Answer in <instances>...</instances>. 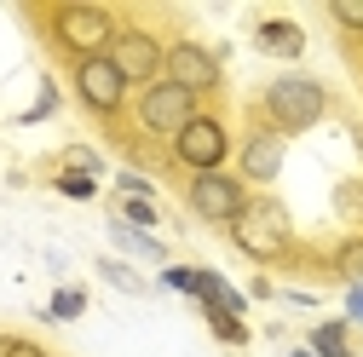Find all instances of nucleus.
Segmentation results:
<instances>
[{
    "label": "nucleus",
    "mask_w": 363,
    "mask_h": 357,
    "mask_svg": "<svg viewBox=\"0 0 363 357\" xmlns=\"http://www.w3.org/2000/svg\"><path fill=\"white\" fill-rule=\"evenodd\" d=\"M196 277H202V265H162V288H173V294L196 300Z\"/></svg>",
    "instance_id": "obj_20"
},
{
    "label": "nucleus",
    "mask_w": 363,
    "mask_h": 357,
    "mask_svg": "<svg viewBox=\"0 0 363 357\" xmlns=\"http://www.w3.org/2000/svg\"><path fill=\"white\" fill-rule=\"evenodd\" d=\"M259 115H265L271 132H283V139H294V132H311L317 121L329 115V86L317 81V75L289 69V75H277V81L259 93Z\"/></svg>",
    "instance_id": "obj_1"
},
{
    "label": "nucleus",
    "mask_w": 363,
    "mask_h": 357,
    "mask_svg": "<svg viewBox=\"0 0 363 357\" xmlns=\"http://www.w3.org/2000/svg\"><path fill=\"white\" fill-rule=\"evenodd\" d=\"M0 357H47L35 340H0Z\"/></svg>",
    "instance_id": "obj_26"
},
{
    "label": "nucleus",
    "mask_w": 363,
    "mask_h": 357,
    "mask_svg": "<svg viewBox=\"0 0 363 357\" xmlns=\"http://www.w3.org/2000/svg\"><path fill=\"white\" fill-rule=\"evenodd\" d=\"M335 277H346V288L363 283V237H346V242L335 248Z\"/></svg>",
    "instance_id": "obj_17"
},
{
    "label": "nucleus",
    "mask_w": 363,
    "mask_h": 357,
    "mask_svg": "<svg viewBox=\"0 0 363 357\" xmlns=\"http://www.w3.org/2000/svg\"><path fill=\"white\" fill-rule=\"evenodd\" d=\"M52 40L81 64V58H104L110 47H116V35H121V23H116V12L110 6H86V0H69V6H58L52 12Z\"/></svg>",
    "instance_id": "obj_3"
},
{
    "label": "nucleus",
    "mask_w": 363,
    "mask_h": 357,
    "mask_svg": "<svg viewBox=\"0 0 363 357\" xmlns=\"http://www.w3.org/2000/svg\"><path fill=\"white\" fill-rule=\"evenodd\" d=\"M110 64L121 69L127 86H150V81H162L167 47H162L150 29H121V35H116V47H110Z\"/></svg>",
    "instance_id": "obj_9"
},
{
    "label": "nucleus",
    "mask_w": 363,
    "mask_h": 357,
    "mask_svg": "<svg viewBox=\"0 0 363 357\" xmlns=\"http://www.w3.org/2000/svg\"><path fill=\"white\" fill-rule=\"evenodd\" d=\"M306 351H317V357H352V323H346V317L317 323L311 340H306Z\"/></svg>",
    "instance_id": "obj_13"
},
{
    "label": "nucleus",
    "mask_w": 363,
    "mask_h": 357,
    "mask_svg": "<svg viewBox=\"0 0 363 357\" xmlns=\"http://www.w3.org/2000/svg\"><path fill=\"white\" fill-rule=\"evenodd\" d=\"M69 81H75V98L93 110V115H104V121L121 115V104H127V93H133V86L121 81V69L110 64V52H104V58H81Z\"/></svg>",
    "instance_id": "obj_8"
},
{
    "label": "nucleus",
    "mask_w": 363,
    "mask_h": 357,
    "mask_svg": "<svg viewBox=\"0 0 363 357\" xmlns=\"http://www.w3.org/2000/svg\"><path fill=\"white\" fill-rule=\"evenodd\" d=\"M202 317H208V329H213L219 346H248V323H242V317H231V311H213V305H202Z\"/></svg>",
    "instance_id": "obj_15"
},
{
    "label": "nucleus",
    "mask_w": 363,
    "mask_h": 357,
    "mask_svg": "<svg viewBox=\"0 0 363 357\" xmlns=\"http://www.w3.org/2000/svg\"><path fill=\"white\" fill-rule=\"evenodd\" d=\"M133 121H139V132H150V139H179L191 121H196V98L185 93V86H173V81H150L133 93Z\"/></svg>",
    "instance_id": "obj_4"
},
{
    "label": "nucleus",
    "mask_w": 363,
    "mask_h": 357,
    "mask_svg": "<svg viewBox=\"0 0 363 357\" xmlns=\"http://www.w3.org/2000/svg\"><path fill=\"white\" fill-rule=\"evenodd\" d=\"M116 196H150L156 202V185H150L145 173H116Z\"/></svg>",
    "instance_id": "obj_25"
},
{
    "label": "nucleus",
    "mask_w": 363,
    "mask_h": 357,
    "mask_svg": "<svg viewBox=\"0 0 363 357\" xmlns=\"http://www.w3.org/2000/svg\"><path fill=\"white\" fill-rule=\"evenodd\" d=\"M116 219H127V225H139V231H156L162 225V208L150 196H116Z\"/></svg>",
    "instance_id": "obj_14"
},
{
    "label": "nucleus",
    "mask_w": 363,
    "mask_h": 357,
    "mask_svg": "<svg viewBox=\"0 0 363 357\" xmlns=\"http://www.w3.org/2000/svg\"><path fill=\"white\" fill-rule=\"evenodd\" d=\"M162 81L185 86L191 98H208V93H219L225 69H219V52H208L202 40H167V64H162Z\"/></svg>",
    "instance_id": "obj_7"
},
{
    "label": "nucleus",
    "mask_w": 363,
    "mask_h": 357,
    "mask_svg": "<svg viewBox=\"0 0 363 357\" xmlns=\"http://www.w3.org/2000/svg\"><path fill=\"white\" fill-rule=\"evenodd\" d=\"M64 167H75V173H104V156L99 150H86V144H69V156H64Z\"/></svg>",
    "instance_id": "obj_24"
},
{
    "label": "nucleus",
    "mask_w": 363,
    "mask_h": 357,
    "mask_svg": "<svg viewBox=\"0 0 363 357\" xmlns=\"http://www.w3.org/2000/svg\"><path fill=\"white\" fill-rule=\"evenodd\" d=\"M289 357H317V351H306V346H300V351H289Z\"/></svg>",
    "instance_id": "obj_28"
},
{
    "label": "nucleus",
    "mask_w": 363,
    "mask_h": 357,
    "mask_svg": "<svg viewBox=\"0 0 363 357\" xmlns=\"http://www.w3.org/2000/svg\"><path fill=\"white\" fill-rule=\"evenodd\" d=\"M346 323H363V283L346 288Z\"/></svg>",
    "instance_id": "obj_27"
},
{
    "label": "nucleus",
    "mask_w": 363,
    "mask_h": 357,
    "mask_svg": "<svg viewBox=\"0 0 363 357\" xmlns=\"http://www.w3.org/2000/svg\"><path fill=\"white\" fill-rule=\"evenodd\" d=\"M58 196L93 202V196H99V178H93V173H75V167H58Z\"/></svg>",
    "instance_id": "obj_19"
},
{
    "label": "nucleus",
    "mask_w": 363,
    "mask_h": 357,
    "mask_svg": "<svg viewBox=\"0 0 363 357\" xmlns=\"http://www.w3.org/2000/svg\"><path fill=\"white\" fill-rule=\"evenodd\" d=\"M335 208H340L346 219H363V178H346V185L335 191Z\"/></svg>",
    "instance_id": "obj_23"
},
{
    "label": "nucleus",
    "mask_w": 363,
    "mask_h": 357,
    "mask_svg": "<svg viewBox=\"0 0 363 357\" xmlns=\"http://www.w3.org/2000/svg\"><path fill=\"white\" fill-rule=\"evenodd\" d=\"M185 208L202 219V225H225V231H231L242 219V208H248L242 173H196L185 185Z\"/></svg>",
    "instance_id": "obj_6"
},
{
    "label": "nucleus",
    "mask_w": 363,
    "mask_h": 357,
    "mask_svg": "<svg viewBox=\"0 0 363 357\" xmlns=\"http://www.w3.org/2000/svg\"><path fill=\"white\" fill-rule=\"evenodd\" d=\"M99 277H104L110 288H121V294H150V283L133 271V265H121V259H99Z\"/></svg>",
    "instance_id": "obj_16"
},
{
    "label": "nucleus",
    "mask_w": 363,
    "mask_h": 357,
    "mask_svg": "<svg viewBox=\"0 0 363 357\" xmlns=\"http://www.w3.org/2000/svg\"><path fill=\"white\" fill-rule=\"evenodd\" d=\"M329 18L346 35H363V0H329Z\"/></svg>",
    "instance_id": "obj_21"
},
{
    "label": "nucleus",
    "mask_w": 363,
    "mask_h": 357,
    "mask_svg": "<svg viewBox=\"0 0 363 357\" xmlns=\"http://www.w3.org/2000/svg\"><path fill=\"white\" fill-rule=\"evenodd\" d=\"M81 311H86V294H81V288H58V294H52V305L40 311V317H47V323H75Z\"/></svg>",
    "instance_id": "obj_18"
},
{
    "label": "nucleus",
    "mask_w": 363,
    "mask_h": 357,
    "mask_svg": "<svg viewBox=\"0 0 363 357\" xmlns=\"http://www.w3.org/2000/svg\"><path fill=\"white\" fill-rule=\"evenodd\" d=\"M110 237H116V248H127V254H139V259H156V265H167V248H162L150 231H139V225H127V219H116V213H110Z\"/></svg>",
    "instance_id": "obj_12"
},
{
    "label": "nucleus",
    "mask_w": 363,
    "mask_h": 357,
    "mask_svg": "<svg viewBox=\"0 0 363 357\" xmlns=\"http://www.w3.org/2000/svg\"><path fill=\"white\" fill-rule=\"evenodd\" d=\"M231 150H237V144H231V127H225L219 115H208V110H196V121L167 144V156L185 167L191 178H196V173H225Z\"/></svg>",
    "instance_id": "obj_5"
},
{
    "label": "nucleus",
    "mask_w": 363,
    "mask_h": 357,
    "mask_svg": "<svg viewBox=\"0 0 363 357\" xmlns=\"http://www.w3.org/2000/svg\"><path fill=\"white\" fill-rule=\"evenodd\" d=\"M237 162H242V185H277V173H283V162H289V139L259 121V127L242 132Z\"/></svg>",
    "instance_id": "obj_10"
},
{
    "label": "nucleus",
    "mask_w": 363,
    "mask_h": 357,
    "mask_svg": "<svg viewBox=\"0 0 363 357\" xmlns=\"http://www.w3.org/2000/svg\"><path fill=\"white\" fill-rule=\"evenodd\" d=\"M52 110H58V86H52V81H40V98H35V104H29L18 121H23V127H35V121H47Z\"/></svg>",
    "instance_id": "obj_22"
},
{
    "label": "nucleus",
    "mask_w": 363,
    "mask_h": 357,
    "mask_svg": "<svg viewBox=\"0 0 363 357\" xmlns=\"http://www.w3.org/2000/svg\"><path fill=\"white\" fill-rule=\"evenodd\" d=\"M231 248L248 254L254 265H283L294 254V219L277 196H248L242 219L231 225Z\"/></svg>",
    "instance_id": "obj_2"
},
{
    "label": "nucleus",
    "mask_w": 363,
    "mask_h": 357,
    "mask_svg": "<svg viewBox=\"0 0 363 357\" xmlns=\"http://www.w3.org/2000/svg\"><path fill=\"white\" fill-rule=\"evenodd\" d=\"M254 47L265 58H300L306 52V29L294 18H265V23H254Z\"/></svg>",
    "instance_id": "obj_11"
}]
</instances>
